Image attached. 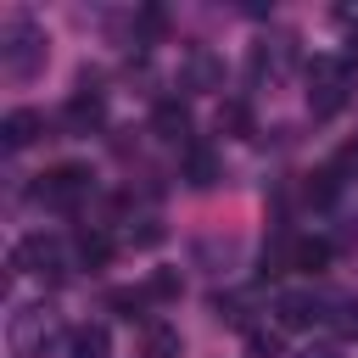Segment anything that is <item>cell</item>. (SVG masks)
Returning <instances> with one entry per match:
<instances>
[{"instance_id": "1", "label": "cell", "mask_w": 358, "mask_h": 358, "mask_svg": "<svg viewBox=\"0 0 358 358\" xmlns=\"http://www.w3.org/2000/svg\"><path fill=\"white\" fill-rule=\"evenodd\" d=\"M0 56H6V73L11 78H34L45 67V34L28 17H11L6 22V39H0Z\"/></svg>"}, {"instance_id": "2", "label": "cell", "mask_w": 358, "mask_h": 358, "mask_svg": "<svg viewBox=\"0 0 358 358\" xmlns=\"http://www.w3.org/2000/svg\"><path fill=\"white\" fill-rule=\"evenodd\" d=\"M341 101H347V67H341V56H313L308 62V112L330 117V112H341Z\"/></svg>"}, {"instance_id": "3", "label": "cell", "mask_w": 358, "mask_h": 358, "mask_svg": "<svg viewBox=\"0 0 358 358\" xmlns=\"http://www.w3.org/2000/svg\"><path fill=\"white\" fill-rule=\"evenodd\" d=\"M90 190H95V173H90L84 162H56V168L39 179V201H50V207H78Z\"/></svg>"}, {"instance_id": "4", "label": "cell", "mask_w": 358, "mask_h": 358, "mask_svg": "<svg viewBox=\"0 0 358 358\" xmlns=\"http://www.w3.org/2000/svg\"><path fill=\"white\" fill-rule=\"evenodd\" d=\"M62 117H67V129H73V134H90V129H101V123H106V95H101L95 84H78V90L67 95Z\"/></svg>"}, {"instance_id": "5", "label": "cell", "mask_w": 358, "mask_h": 358, "mask_svg": "<svg viewBox=\"0 0 358 358\" xmlns=\"http://www.w3.org/2000/svg\"><path fill=\"white\" fill-rule=\"evenodd\" d=\"M11 268H22V274H56L62 268V246L50 235H22L17 252H11Z\"/></svg>"}, {"instance_id": "6", "label": "cell", "mask_w": 358, "mask_h": 358, "mask_svg": "<svg viewBox=\"0 0 358 358\" xmlns=\"http://www.w3.org/2000/svg\"><path fill=\"white\" fill-rule=\"evenodd\" d=\"M151 129H157V140H168V145H185L190 151V112H185V101H157V112H151Z\"/></svg>"}, {"instance_id": "7", "label": "cell", "mask_w": 358, "mask_h": 358, "mask_svg": "<svg viewBox=\"0 0 358 358\" xmlns=\"http://www.w3.org/2000/svg\"><path fill=\"white\" fill-rule=\"evenodd\" d=\"M39 134H45V117H39L34 106H17V112H6V123H0V145H6V151H28Z\"/></svg>"}, {"instance_id": "8", "label": "cell", "mask_w": 358, "mask_h": 358, "mask_svg": "<svg viewBox=\"0 0 358 358\" xmlns=\"http://www.w3.org/2000/svg\"><path fill=\"white\" fill-rule=\"evenodd\" d=\"M330 257H336V246L324 235H296V246H291V268L296 274H324Z\"/></svg>"}, {"instance_id": "9", "label": "cell", "mask_w": 358, "mask_h": 358, "mask_svg": "<svg viewBox=\"0 0 358 358\" xmlns=\"http://www.w3.org/2000/svg\"><path fill=\"white\" fill-rule=\"evenodd\" d=\"M274 313H280L285 330H308V324H319V302H313L308 291H280V296H274Z\"/></svg>"}, {"instance_id": "10", "label": "cell", "mask_w": 358, "mask_h": 358, "mask_svg": "<svg viewBox=\"0 0 358 358\" xmlns=\"http://www.w3.org/2000/svg\"><path fill=\"white\" fill-rule=\"evenodd\" d=\"M179 179H185L190 190H213V185H218V157H213L207 145H190L185 162H179Z\"/></svg>"}, {"instance_id": "11", "label": "cell", "mask_w": 358, "mask_h": 358, "mask_svg": "<svg viewBox=\"0 0 358 358\" xmlns=\"http://www.w3.org/2000/svg\"><path fill=\"white\" fill-rule=\"evenodd\" d=\"M106 324H78L67 330V358H106Z\"/></svg>"}, {"instance_id": "12", "label": "cell", "mask_w": 358, "mask_h": 358, "mask_svg": "<svg viewBox=\"0 0 358 358\" xmlns=\"http://www.w3.org/2000/svg\"><path fill=\"white\" fill-rule=\"evenodd\" d=\"M218 73H224V67H218V56H213V50H201V45H196V50L185 56V84H190V90H213V84H218Z\"/></svg>"}, {"instance_id": "13", "label": "cell", "mask_w": 358, "mask_h": 358, "mask_svg": "<svg viewBox=\"0 0 358 358\" xmlns=\"http://www.w3.org/2000/svg\"><path fill=\"white\" fill-rule=\"evenodd\" d=\"M78 263L84 268H106L112 263V235L106 229H78Z\"/></svg>"}, {"instance_id": "14", "label": "cell", "mask_w": 358, "mask_h": 358, "mask_svg": "<svg viewBox=\"0 0 358 358\" xmlns=\"http://www.w3.org/2000/svg\"><path fill=\"white\" fill-rule=\"evenodd\" d=\"M140 352H145V358H179V330H173V324H145Z\"/></svg>"}, {"instance_id": "15", "label": "cell", "mask_w": 358, "mask_h": 358, "mask_svg": "<svg viewBox=\"0 0 358 358\" xmlns=\"http://www.w3.org/2000/svg\"><path fill=\"white\" fill-rule=\"evenodd\" d=\"M336 190H341V173H336V168L308 173V201H313V207H330V201H336Z\"/></svg>"}, {"instance_id": "16", "label": "cell", "mask_w": 358, "mask_h": 358, "mask_svg": "<svg viewBox=\"0 0 358 358\" xmlns=\"http://www.w3.org/2000/svg\"><path fill=\"white\" fill-rule=\"evenodd\" d=\"M140 291H145L151 302H173V296H179V268H151Z\"/></svg>"}, {"instance_id": "17", "label": "cell", "mask_w": 358, "mask_h": 358, "mask_svg": "<svg viewBox=\"0 0 358 358\" xmlns=\"http://www.w3.org/2000/svg\"><path fill=\"white\" fill-rule=\"evenodd\" d=\"M218 129L224 134H252V106L246 101H224L218 106Z\"/></svg>"}, {"instance_id": "18", "label": "cell", "mask_w": 358, "mask_h": 358, "mask_svg": "<svg viewBox=\"0 0 358 358\" xmlns=\"http://www.w3.org/2000/svg\"><path fill=\"white\" fill-rule=\"evenodd\" d=\"M145 302H151V296H145V291H129V285H117V291L106 296V308H112V313H123V319H140V313H145Z\"/></svg>"}, {"instance_id": "19", "label": "cell", "mask_w": 358, "mask_h": 358, "mask_svg": "<svg viewBox=\"0 0 358 358\" xmlns=\"http://www.w3.org/2000/svg\"><path fill=\"white\" fill-rule=\"evenodd\" d=\"M246 352H252V358H280V330H257V324H246Z\"/></svg>"}, {"instance_id": "20", "label": "cell", "mask_w": 358, "mask_h": 358, "mask_svg": "<svg viewBox=\"0 0 358 358\" xmlns=\"http://www.w3.org/2000/svg\"><path fill=\"white\" fill-rule=\"evenodd\" d=\"M134 28H140L145 39H162V34H168V11H162V6H140V17H134Z\"/></svg>"}, {"instance_id": "21", "label": "cell", "mask_w": 358, "mask_h": 358, "mask_svg": "<svg viewBox=\"0 0 358 358\" xmlns=\"http://www.w3.org/2000/svg\"><path fill=\"white\" fill-rule=\"evenodd\" d=\"M330 168H336V173H341V179H358V134H352V140H341V145H336V162H330Z\"/></svg>"}, {"instance_id": "22", "label": "cell", "mask_w": 358, "mask_h": 358, "mask_svg": "<svg viewBox=\"0 0 358 358\" xmlns=\"http://www.w3.org/2000/svg\"><path fill=\"white\" fill-rule=\"evenodd\" d=\"M341 22H347V34H341V67H358V17L341 11Z\"/></svg>"}, {"instance_id": "23", "label": "cell", "mask_w": 358, "mask_h": 358, "mask_svg": "<svg viewBox=\"0 0 358 358\" xmlns=\"http://www.w3.org/2000/svg\"><path fill=\"white\" fill-rule=\"evenodd\" d=\"M336 308H341V313H336V330H341V336H358V296H341Z\"/></svg>"}]
</instances>
